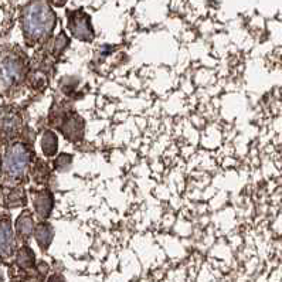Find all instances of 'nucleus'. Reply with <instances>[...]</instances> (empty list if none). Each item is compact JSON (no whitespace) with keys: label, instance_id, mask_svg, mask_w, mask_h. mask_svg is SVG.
Listing matches in <instances>:
<instances>
[{"label":"nucleus","instance_id":"nucleus-2","mask_svg":"<svg viewBox=\"0 0 282 282\" xmlns=\"http://www.w3.org/2000/svg\"><path fill=\"white\" fill-rule=\"evenodd\" d=\"M30 168V153L23 143H13L7 149L5 157V169L9 179L17 180L26 176Z\"/></svg>","mask_w":282,"mask_h":282},{"label":"nucleus","instance_id":"nucleus-5","mask_svg":"<svg viewBox=\"0 0 282 282\" xmlns=\"http://www.w3.org/2000/svg\"><path fill=\"white\" fill-rule=\"evenodd\" d=\"M33 205H34L35 213L40 219H49L50 214L53 212V207H54V196L47 189L34 191L33 193Z\"/></svg>","mask_w":282,"mask_h":282},{"label":"nucleus","instance_id":"nucleus-1","mask_svg":"<svg viewBox=\"0 0 282 282\" xmlns=\"http://www.w3.org/2000/svg\"><path fill=\"white\" fill-rule=\"evenodd\" d=\"M56 27V14L43 0H35L27 6L23 16L24 34L30 42L37 43L47 38Z\"/></svg>","mask_w":282,"mask_h":282},{"label":"nucleus","instance_id":"nucleus-11","mask_svg":"<svg viewBox=\"0 0 282 282\" xmlns=\"http://www.w3.org/2000/svg\"><path fill=\"white\" fill-rule=\"evenodd\" d=\"M37 166H34V179L38 183H46L47 179L50 177V168L47 163L37 160L35 163Z\"/></svg>","mask_w":282,"mask_h":282},{"label":"nucleus","instance_id":"nucleus-10","mask_svg":"<svg viewBox=\"0 0 282 282\" xmlns=\"http://www.w3.org/2000/svg\"><path fill=\"white\" fill-rule=\"evenodd\" d=\"M68 46H70V38L65 35V33H60L51 43V53L58 57L60 54H63Z\"/></svg>","mask_w":282,"mask_h":282},{"label":"nucleus","instance_id":"nucleus-8","mask_svg":"<svg viewBox=\"0 0 282 282\" xmlns=\"http://www.w3.org/2000/svg\"><path fill=\"white\" fill-rule=\"evenodd\" d=\"M42 150L44 156L53 157L58 152V136L53 131H44L42 136Z\"/></svg>","mask_w":282,"mask_h":282},{"label":"nucleus","instance_id":"nucleus-13","mask_svg":"<svg viewBox=\"0 0 282 282\" xmlns=\"http://www.w3.org/2000/svg\"><path fill=\"white\" fill-rule=\"evenodd\" d=\"M19 264L23 265V267H33V264H34V255H33L30 248H21L20 254H19Z\"/></svg>","mask_w":282,"mask_h":282},{"label":"nucleus","instance_id":"nucleus-14","mask_svg":"<svg viewBox=\"0 0 282 282\" xmlns=\"http://www.w3.org/2000/svg\"><path fill=\"white\" fill-rule=\"evenodd\" d=\"M49 282H67V281L64 279L63 275H58V274H56V275L50 276Z\"/></svg>","mask_w":282,"mask_h":282},{"label":"nucleus","instance_id":"nucleus-15","mask_svg":"<svg viewBox=\"0 0 282 282\" xmlns=\"http://www.w3.org/2000/svg\"><path fill=\"white\" fill-rule=\"evenodd\" d=\"M54 6H64L67 0H50Z\"/></svg>","mask_w":282,"mask_h":282},{"label":"nucleus","instance_id":"nucleus-3","mask_svg":"<svg viewBox=\"0 0 282 282\" xmlns=\"http://www.w3.org/2000/svg\"><path fill=\"white\" fill-rule=\"evenodd\" d=\"M57 122H54L56 128L65 136V139L70 142L83 141L84 138V129L85 122L81 118V115H78L72 109H60L58 115L56 118Z\"/></svg>","mask_w":282,"mask_h":282},{"label":"nucleus","instance_id":"nucleus-7","mask_svg":"<svg viewBox=\"0 0 282 282\" xmlns=\"http://www.w3.org/2000/svg\"><path fill=\"white\" fill-rule=\"evenodd\" d=\"M34 235L35 240L38 243V246H40L43 250H46V248H49L50 243L53 241L54 228H53V226H51L50 223H47V221H42L38 226L35 227Z\"/></svg>","mask_w":282,"mask_h":282},{"label":"nucleus","instance_id":"nucleus-9","mask_svg":"<svg viewBox=\"0 0 282 282\" xmlns=\"http://www.w3.org/2000/svg\"><path fill=\"white\" fill-rule=\"evenodd\" d=\"M16 227H17V233H19L21 238H28L34 231V221H33L31 213H21L20 217L17 219Z\"/></svg>","mask_w":282,"mask_h":282},{"label":"nucleus","instance_id":"nucleus-6","mask_svg":"<svg viewBox=\"0 0 282 282\" xmlns=\"http://www.w3.org/2000/svg\"><path fill=\"white\" fill-rule=\"evenodd\" d=\"M0 203L9 206V207H17V206L26 205V193L21 189H13V187H9L7 190L2 189Z\"/></svg>","mask_w":282,"mask_h":282},{"label":"nucleus","instance_id":"nucleus-12","mask_svg":"<svg viewBox=\"0 0 282 282\" xmlns=\"http://www.w3.org/2000/svg\"><path fill=\"white\" fill-rule=\"evenodd\" d=\"M71 165H72V155L61 153V155H58V157L54 160V170L63 173V172H67V170L71 169Z\"/></svg>","mask_w":282,"mask_h":282},{"label":"nucleus","instance_id":"nucleus-4","mask_svg":"<svg viewBox=\"0 0 282 282\" xmlns=\"http://www.w3.org/2000/svg\"><path fill=\"white\" fill-rule=\"evenodd\" d=\"M67 28L74 38L83 43H91L95 37L91 17L84 10H71L67 13Z\"/></svg>","mask_w":282,"mask_h":282}]
</instances>
